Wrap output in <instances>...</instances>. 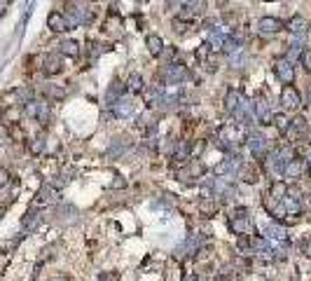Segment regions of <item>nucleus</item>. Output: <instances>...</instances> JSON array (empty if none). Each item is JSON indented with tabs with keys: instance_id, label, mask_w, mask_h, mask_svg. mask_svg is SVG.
I'll list each match as a JSON object with an SVG mask.
<instances>
[{
	"instance_id": "obj_1",
	"label": "nucleus",
	"mask_w": 311,
	"mask_h": 281,
	"mask_svg": "<svg viewBox=\"0 0 311 281\" xmlns=\"http://www.w3.org/2000/svg\"><path fill=\"white\" fill-rule=\"evenodd\" d=\"M274 73H276V78H279L283 85H293L295 82V66H293L290 59H286V56L274 59Z\"/></svg>"
},
{
	"instance_id": "obj_2",
	"label": "nucleus",
	"mask_w": 311,
	"mask_h": 281,
	"mask_svg": "<svg viewBox=\"0 0 311 281\" xmlns=\"http://www.w3.org/2000/svg\"><path fill=\"white\" fill-rule=\"evenodd\" d=\"M279 101H281V106H283L286 110H297L299 106H302V94H299L293 85H283Z\"/></svg>"
},
{
	"instance_id": "obj_3",
	"label": "nucleus",
	"mask_w": 311,
	"mask_h": 281,
	"mask_svg": "<svg viewBox=\"0 0 311 281\" xmlns=\"http://www.w3.org/2000/svg\"><path fill=\"white\" fill-rule=\"evenodd\" d=\"M47 28L52 33H63L70 28V24H68V17L63 12H49L47 17Z\"/></svg>"
},
{
	"instance_id": "obj_4",
	"label": "nucleus",
	"mask_w": 311,
	"mask_h": 281,
	"mask_svg": "<svg viewBox=\"0 0 311 281\" xmlns=\"http://www.w3.org/2000/svg\"><path fill=\"white\" fill-rule=\"evenodd\" d=\"M43 71L47 75H59L63 71L61 54H43Z\"/></svg>"
},
{
	"instance_id": "obj_5",
	"label": "nucleus",
	"mask_w": 311,
	"mask_h": 281,
	"mask_svg": "<svg viewBox=\"0 0 311 281\" xmlns=\"http://www.w3.org/2000/svg\"><path fill=\"white\" fill-rule=\"evenodd\" d=\"M257 31L264 33V36H276L279 31H283V21L274 17H262L257 21Z\"/></svg>"
},
{
	"instance_id": "obj_6",
	"label": "nucleus",
	"mask_w": 311,
	"mask_h": 281,
	"mask_svg": "<svg viewBox=\"0 0 311 281\" xmlns=\"http://www.w3.org/2000/svg\"><path fill=\"white\" fill-rule=\"evenodd\" d=\"M306 169H309L306 162H302V159H290V162L283 166V173H286L288 178H302Z\"/></svg>"
},
{
	"instance_id": "obj_7",
	"label": "nucleus",
	"mask_w": 311,
	"mask_h": 281,
	"mask_svg": "<svg viewBox=\"0 0 311 281\" xmlns=\"http://www.w3.org/2000/svg\"><path fill=\"white\" fill-rule=\"evenodd\" d=\"M288 31L295 33V36H304L309 31V19L302 17V14H295L290 21H288Z\"/></svg>"
},
{
	"instance_id": "obj_8",
	"label": "nucleus",
	"mask_w": 311,
	"mask_h": 281,
	"mask_svg": "<svg viewBox=\"0 0 311 281\" xmlns=\"http://www.w3.org/2000/svg\"><path fill=\"white\" fill-rule=\"evenodd\" d=\"M239 178H244L246 183H257L260 181V169L253 162H248V164H244L239 169Z\"/></svg>"
},
{
	"instance_id": "obj_9",
	"label": "nucleus",
	"mask_w": 311,
	"mask_h": 281,
	"mask_svg": "<svg viewBox=\"0 0 311 281\" xmlns=\"http://www.w3.org/2000/svg\"><path fill=\"white\" fill-rule=\"evenodd\" d=\"M288 192H290V188H288L286 181H274V183H271V188H269V195L267 197H271V199L281 202V199H286V197H288Z\"/></svg>"
},
{
	"instance_id": "obj_10",
	"label": "nucleus",
	"mask_w": 311,
	"mask_h": 281,
	"mask_svg": "<svg viewBox=\"0 0 311 281\" xmlns=\"http://www.w3.org/2000/svg\"><path fill=\"white\" fill-rule=\"evenodd\" d=\"M145 47L152 56H159L162 49H164V40H162V36H157V33H150V36L145 38Z\"/></svg>"
},
{
	"instance_id": "obj_11",
	"label": "nucleus",
	"mask_w": 311,
	"mask_h": 281,
	"mask_svg": "<svg viewBox=\"0 0 311 281\" xmlns=\"http://www.w3.org/2000/svg\"><path fill=\"white\" fill-rule=\"evenodd\" d=\"M59 54L75 59V56H80V45L75 43V40H61V43H59Z\"/></svg>"
},
{
	"instance_id": "obj_12",
	"label": "nucleus",
	"mask_w": 311,
	"mask_h": 281,
	"mask_svg": "<svg viewBox=\"0 0 311 281\" xmlns=\"http://www.w3.org/2000/svg\"><path fill=\"white\" fill-rule=\"evenodd\" d=\"M127 89L129 94H143L145 92V82H143V78L138 73H131L127 80Z\"/></svg>"
},
{
	"instance_id": "obj_13",
	"label": "nucleus",
	"mask_w": 311,
	"mask_h": 281,
	"mask_svg": "<svg viewBox=\"0 0 311 281\" xmlns=\"http://www.w3.org/2000/svg\"><path fill=\"white\" fill-rule=\"evenodd\" d=\"M225 103H227V113H234V115H237V110L241 108V96L237 94V89H229V92H227Z\"/></svg>"
},
{
	"instance_id": "obj_14",
	"label": "nucleus",
	"mask_w": 311,
	"mask_h": 281,
	"mask_svg": "<svg viewBox=\"0 0 311 281\" xmlns=\"http://www.w3.org/2000/svg\"><path fill=\"white\" fill-rule=\"evenodd\" d=\"M271 124H274V127L279 129L281 134L286 136V131H288V129H290V117H288V115H283V113H276V115L271 117Z\"/></svg>"
},
{
	"instance_id": "obj_15",
	"label": "nucleus",
	"mask_w": 311,
	"mask_h": 281,
	"mask_svg": "<svg viewBox=\"0 0 311 281\" xmlns=\"http://www.w3.org/2000/svg\"><path fill=\"white\" fill-rule=\"evenodd\" d=\"M45 96L52 98V101H61V98L66 96V92H63L59 85H45Z\"/></svg>"
},
{
	"instance_id": "obj_16",
	"label": "nucleus",
	"mask_w": 311,
	"mask_h": 281,
	"mask_svg": "<svg viewBox=\"0 0 311 281\" xmlns=\"http://www.w3.org/2000/svg\"><path fill=\"white\" fill-rule=\"evenodd\" d=\"M176 56H178V52H176V47H164L162 49V54H159V59L169 66V63H173L176 61Z\"/></svg>"
},
{
	"instance_id": "obj_17",
	"label": "nucleus",
	"mask_w": 311,
	"mask_h": 281,
	"mask_svg": "<svg viewBox=\"0 0 311 281\" xmlns=\"http://www.w3.org/2000/svg\"><path fill=\"white\" fill-rule=\"evenodd\" d=\"M54 190L52 188H45V190H40V195H37V202L35 204H49V202H54Z\"/></svg>"
},
{
	"instance_id": "obj_18",
	"label": "nucleus",
	"mask_w": 311,
	"mask_h": 281,
	"mask_svg": "<svg viewBox=\"0 0 311 281\" xmlns=\"http://www.w3.org/2000/svg\"><path fill=\"white\" fill-rule=\"evenodd\" d=\"M7 134H10V138L19 140V143H21V140H26V134H24V129L19 127V122L17 124H10V131H7Z\"/></svg>"
},
{
	"instance_id": "obj_19",
	"label": "nucleus",
	"mask_w": 311,
	"mask_h": 281,
	"mask_svg": "<svg viewBox=\"0 0 311 281\" xmlns=\"http://www.w3.org/2000/svg\"><path fill=\"white\" fill-rule=\"evenodd\" d=\"M199 211H202V214H206V216H211V214H215V211H218V204L202 202V204H199Z\"/></svg>"
},
{
	"instance_id": "obj_20",
	"label": "nucleus",
	"mask_w": 311,
	"mask_h": 281,
	"mask_svg": "<svg viewBox=\"0 0 311 281\" xmlns=\"http://www.w3.org/2000/svg\"><path fill=\"white\" fill-rule=\"evenodd\" d=\"M299 56H302V66H304L306 71H309V73H311V47H306V49H304V52H302V54H299Z\"/></svg>"
},
{
	"instance_id": "obj_21",
	"label": "nucleus",
	"mask_w": 311,
	"mask_h": 281,
	"mask_svg": "<svg viewBox=\"0 0 311 281\" xmlns=\"http://www.w3.org/2000/svg\"><path fill=\"white\" fill-rule=\"evenodd\" d=\"M299 246H302V253H304L306 258H311V234H306V237L302 239V244H299Z\"/></svg>"
},
{
	"instance_id": "obj_22",
	"label": "nucleus",
	"mask_w": 311,
	"mask_h": 281,
	"mask_svg": "<svg viewBox=\"0 0 311 281\" xmlns=\"http://www.w3.org/2000/svg\"><path fill=\"white\" fill-rule=\"evenodd\" d=\"M43 148H45V138H43V136H37V138L35 140H33V146H31V150H33V153H40V150H43Z\"/></svg>"
},
{
	"instance_id": "obj_23",
	"label": "nucleus",
	"mask_w": 311,
	"mask_h": 281,
	"mask_svg": "<svg viewBox=\"0 0 311 281\" xmlns=\"http://www.w3.org/2000/svg\"><path fill=\"white\" fill-rule=\"evenodd\" d=\"M7 181H10V173H7L5 166H0V188H5Z\"/></svg>"
},
{
	"instance_id": "obj_24",
	"label": "nucleus",
	"mask_w": 311,
	"mask_h": 281,
	"mask_svg": "<svg viewBox=\"0 0 311 281\" xmlns=\"http://www.w3.org/2000/svg\"><path fill=\"white\" fill-rule=\"evenodd\" d=\"M215 3H218V7H225L227 3H229V0H215Z\"/></svg>"
},
{
	"instance_id": "obj_25",
	"label": "nucleus",
	"mask_w": 311,
	"mask_h": 281,
	"mask_svg": "<svg viewBox=\"0 0 311 281\" xmlns=\"http://www.w3.org/2000/svg\"><path fill=\"white\" fill-rule=\"evenodd\" d=\"M56 281H68V279H66V276H61V279H56Z\"/></svg>"
}]
</instances>
